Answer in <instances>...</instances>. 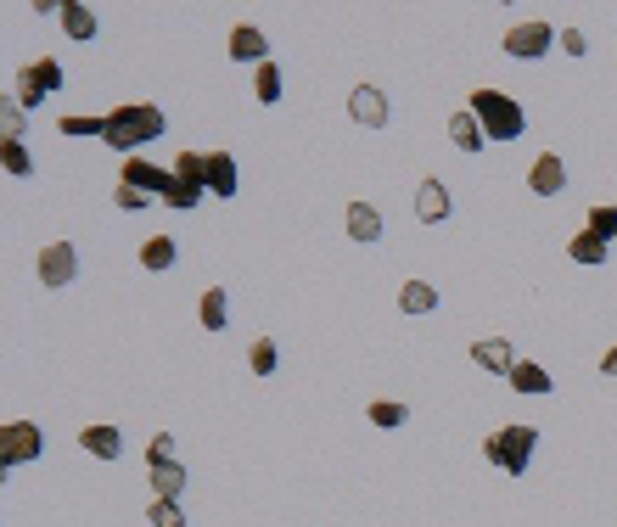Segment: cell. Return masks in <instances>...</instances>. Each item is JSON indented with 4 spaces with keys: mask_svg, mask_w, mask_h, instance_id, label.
Listing matches in <instances>:
<instances>
[{
    "mask_svg": "<svg viewBox=\"0 0 617 527\" xmlns=\"http://www.w3.org/2000/svg\"><path fill=\"white\" fill-rule=\"evenodd\" d=\"M163 129H169L163 107H152V101H130V107H113V113H107V135H101V141L113 146V152L135 157V146L158 141Z\"/></svg>",
    "mask_w": 617,
    "mask_h": 527,
    "instance_id": "1",
    "label": "cell"
},
{
    "mask_svg": "<svg viewBox=\"0 0 617 527\" xmlns=\"http://www.w3.org/2000/svg\"><path fill=\"white\" fill-rule=\"evenodd\" d=\"M533 449H539V427H533V421H511V427H500V432H488L483 438L488 466H500L505 477H522V471L533 466Z\"/></svg>",
    "mask_w": 617,
    "mask_h": 527,
    "instance_id": "2",
    "label": "cell"
},
{
    "mask_svg": "<svg viewBox=\"0 0 617 527\" xmlns=\"http://www.w3.org/2000/svg\"><path fill=\"white\" fill-rule=\"evenodd\" d=\"M466 107L477 113V124H483L488 141H517L522 129H528V113H522L505 90H472V101H466Z\"/></svg>",
    "mask_w": 617,
    "mask_h": 527,
    "instance_id": "3",
    "label": "cell"
},
{
    "mask_svg": "<svg viewBox=\"0 0 617 527\" xmlns=\"http://www.w3.org/2000/svg\"><path fill=\"white\" fill-rule=\"evenodd\" d=\"M146 477H152V494L158 499H180L186 494V466L174 460V438L158 432V438L146 443Z\"/></svg>",
    "mask_w": 617,
    "mask_h": 527,
    "instance_id": "4",
    "label": "cell"
},
{
    "mask_svg": "<svg viewBox=\"0 0 617 527\" xmlns=\"http://www.w3.org/2000/svg\"><path fill=\"white\" fill-rule=\"evenodd\" d=\"M57 90H68L62 62H51V57L23 62V73H17V107H23V113H34V107H40L45 96H57Z\"/></svg>",
    "mask_w": 617,
    "mask_h": 527,
    "instance_id": "5",
    "label": "cell"
},
{
    "mask_svg": "<svg viewBox=\"0 0 617 527\" xmlns=\"http://www.w3.org/2000/svg\"><path fill=\"white\" fill-rule=\"evenodd\" d=\"M34 275H40V286H51V292L79 281V253H73V242H45L40 258H34Z\"/></svg>",
    "mask_w": 617,
    "mask_h": 527,
    "instance_id": "6",
    "label": "cell"
},
{
    "mask_svg": "<svg viewBox=\"0 0 617 527\" xmlns=\"http://www.w3.org/2000/svg\"><path fill=\"white\" fill-rule=\"evenodd\" d=\"M550 45H556V29H550L545 17H522V23H511V29H505V51H511V57H522V62H539Z\"/></svg>",
    "mask_w": 617,
    "mask_h": 527,
    "instance_id": "7",
    "label": "cell"
},
{
    "mask_svg": "<svg viewBox=\"0 0 617 527\" xmlns=\"http://www.w3.org/2000/svg\"><path fill=\"white\" fill-rule=\"evenodd\" d=\"M40 449H45V438L34 421H6L0 427V466H34Z\"/></svg>",
    "mask_w": 617,
    "mask_h": 527,
    "instance_id": "8",
    "label": "cell"
},
{
    "mask_svg": "<svg viewBox=\"0 0 617 527\" xmlns=\"http://www.w3.org/2000/svg\"><path fill=\"white\" fill-rule=\"evenodd\" d=\"M118 186H135L146 197H158L174 186V169H158V163H146V157H124V174H118Z\"/></svg>",
    "mask_w": 617,
    "mask_h": 527,
    "instance_id": "9",
    "label": "cell"
},
{
    "mask_svg": "<svg viewBox=\"0 0 617 527\" xmlns=\"http://www.w3.org/2000/svg\"><path fill=\"white\" fill-rule=\"evenodd\" d=\"M528 191H533V197H561V191H567V163H561V152H539V157H533Z\"/></svg>",
    "mask_w": 617,
    "mask_h": 527,
    "instance_id": "10",
    "label": "cell"
},
{
    "mask_svg": "<svg viewBox=\"0 0 617 527\" xmlns=\"http://www.w3.org/2000/svg\"><path fill=\"white\" fill-rule=\"evenodd\" d=\"M348 113H354V124H365V129H382L393 118V107H388V96L376 85H354V96H348Z\"/></svg>",
    "mask_w": 617,
    "mask_h": 527,
    "instance_id": "11",
    "label": "cell"
},
{
    "mask_svg": "<svg viewBox=\"0 0 617 527\" xmlns=\"http://www.w3.org/2000/svg\"><path fill=\"white\" fill-rule=\"evenodd\" d=\"M225 45H230V62H253V68H264V57H270V40H264L253 23H236Z\"/></svg>",
    "mask_w": 617,
    "mask_h": 527,
    "instance_id": "12",
    "label": "cell"
},
{
    "mask_svg": "<svg viewBox=\"0 0 617 527\" xmlns=\"http://www.w3.org/2000/svg\"><path fill=\"white\" fill-rule=\"evenodd\" d=\"M416 219H421V225H444V219H449L444 180H421V186H416Z\"/></svg>",
    "mask_w": 617,
    "mask_h": 527,
    "instance_id": "13",
    "label": "cell"
},
{
    "mask_svg": "<svg viewBox=\"0 0 617 527\" xmlns=\"http://www.w3.org/2000/svg\"><path fill=\"white\" fill-rule=\"evenodd\" d=\"M79 449H85V455H96V460H118V455H124V432L107 427V421H96V427L79 432Z\"/></svg>",
    "mask_w": 617,
    "mask_h": 527,
    "instance_id": "14",
    "label": "cell"
},
{
    "mask_svg": "<svg viewBox=\"0 0 617 527\" xmlns=\"http://www.w3.org/2000/svg\"><path fill=\"white\" fill-rule=\"evenodd\" d=\"M472 365H483V371H494V376H511L517 354H511L505 337H483V342H472Z\"/></svg>",
    "mask_w": 617,
    "mask_h": 527,
    "instance_id": "15",
    "label": "cell"
},
{
    "mask_svg": "<svg viewBox=\"0 0 617 527\" xmlns=\"http://www.w3.org/2000/svg\"><path fill=\"white\" fill-rule=\"evenodd\" d=\"M242 174H236V157L230 152H208V197H236Z\"/></svg>",
    "mask_w": 617,
    "mask_h": 527,
    "instance_id": "16",
    "label": "cell"
},
{
    "mask_svg": "<svg viewBox=\"0 0 617 527\" xmlns=\"http://www.w3.org/2000/svg\"><path fill=\"white\" fill-rule=\"evenodd\" d=\"M449 141H455V152H483L488 146V135H483V124H477L472 107H460V113L449 118Z\"/></svg>",
    "mask_w": 617,
    "mask_h": 527,
    "instance_id": "17",
    "label": "cell"
},
{
    "mask_svg": "<svg viewBox=\"0 0 617 527\" xmlns=\"http://www.w3.org/2000/svg\"><path fill=\"white\" fill-rule=\"evenodd\" d=\"M197 314H202V331H225L230 326V292L225 286H202Z\"/></svg>",
    "mask_w": 617,
    "mask_h": 527,
    "instance_id": "18",
    "label": "cell"
},
{
    "mask_svg": "<svg viewBox=\"0 0 617 527\" xmlns=\"http://www.w3.org/2000/svg\"><path fill=\"white\" fill-rule=\"evenodd\" d=\"M348 236L354 242H382V214H376L371 202H348Z\"/></svg>",
    "mask_w": 617,
    "mask_h": 527,
    "instance_id": "19",
    "label": "cell"
},
{
    "mask_svg": "<svg viewBox=\"0 0 617 527\" xmlns=\"http://www.w3.org/2000/svg\"><path fill=\"white\" fill-rule=\"evenodd\" d=\"M505 382L517 387V393H533V399H545L550 387V376H545V365H533V359H517V365H511V376H505Z\"/></svg>",
    "mask_w": 617,
    "mask_h": 527,
    "instance_id": "20",
    "label": "cell"
},
{
    "mask_svg": "<svg viewBox=\"0 0 617 527\" xmlns=\"http://www.w3.org/2000/svg\"><path fill=\"white\" fill-rule=\"evenodd\" d=\"M606 247H612V242H601V236L578 230L573 242H567V258H573V264H584V270H595V264H606Z\"/></svg>",
    "mask_w": 617,
    "mask_h": 527,
    "instance_id": "21",
    "label": "cell"
},
{
    "mask_svg": "<svg viewBox=\"0 0 617 527\" xmlns=\"http://www.w3.org/2000/svg\"><path fill=\"white\" fill-rule=\"evenodd\" d=\"M399 309H404V314H432V309H438V286L404 281V286H399Z\"/></svg>",
    "mask_w": 617,
    "mask_h": 527,
    "instance_id": "22",
    "label": "cell"
},
{
    "mask_svg": "<svg viewBox=\"0 0 617 527\" xmlns=\"http://www.w3.org/2000/svg\"><path fill=\"white\" fill-rule=\"evenodd\" d=\"M174 258H180L174 236H146V242H141V264H146V270H174Z\"/></svg>",
    "mask_w": 617,
    "mask_h": 527,
    "instance_id": "23",
    "label": "cell"
},
{
    "mask_svg": "<svg viewBox=\"0 0 617 527\" xmlns=\"http://www.w3.org/2000/svg\"><path fill=\"white\" fill-rule=\"evenodd\" d=\"M365 421H371V427H382V432H393V427H404V421H410V404H399V399H376L371 410H365Z\"/></svg>",
    "mask_w": 617,
    "mask_h": 527,
    "instance_id": "24",
    "label": "cell"
},
{
    "mask_svg": "<svg viewBox=\"0 0 617 527\" xmlns=\"http://www.w3.org/2000/svg\"><path fill=\"white\" fill-rule=\"evenodd\" d=\"M62 29H68L73 40H96V12L79 6V0H68V6H62Z\"/></svg>",
    "mask_w": 617,
    "mask_h": 527,
    "instance_id": "25",
    "label": "cell"
},
{
    "mask_svg": "<svg viewBox=\"0 0 617 527\" xmlns=\"http://www.w3.org/2000/svg\"><path fill=\"white\" fill-rule=\"evenodd\" d=\"M62 135H68V141H101V135H107V118L73 113V118H62Z\"/></svg>",
    "mask_w": 617,
    "mask_h": 527,
    "instance_id": "26",
    "label": "cell"
},
{
    "mask_svg": "<svg viewBox=\"0 0 617 527\" xmlns=\"http://www.w3.org/2000/svg\"><path fill=\"white\" fill-rule=\"evenodd\" d=\"M0 163H6L12 180H29V174H34V157H29V146H23V141H0Z\"/></svg>",
    "mask_w": 617,
    "mask_h": 527,
    "instance_id": "27",
    "label": "cell"
},
{
    "mask_svg": "<svg viewBox=\"0 0 617 527\" xmlns=\"http://www.w3.org/2000/svg\"><path fill=\"white\" fill-rule=\"evenodd\" d=\"M174 180H186V186H202V191H208V152H180V163H174Z\"/></svg>",
    "mask_w": 617,
    "mask_h": 527,
    "instance_id": "28",
    "label": "cell"
},
{
    "mask_svg": "<svg viewBox=\"0 0 617 527\" xmlns=\"http://www.w3.org/2000/svg\"><path fill=\"white\" fill-rule=\"evenodd\" d=\"M253 96H259L264 107H275V101H281V68H275V62L253 68Z\"/></svg>",
    "mask_w": 617,
    "mask_h": 527,
    "instance_id": "29",
    "label": "cell"
},
{
    "mask_svg": "<svg viewBox=\"0 0 617 527\" xmlns=\"http://www.w3.org/2000/svg\"><path fill=\"white\" fill-rule=\"evenodd\" d=\"M146 522H152V527H186V511H180V499H158V494H152Z\"/></svg>",
    "mask_w": 617,
    "mask_h": 527,
    "instance_id": "30",
    "label": "cell"
},
{
    "mask_svg": "<svg viewBox=\"0 0 617 527\" xmlns=\"http://www.w3.org/2000/svg\"><path fill=\"white\" fill-rule=\"evenodd\" d=\"M589 236H601V242H617V202H601V208H589Z\"/></svg>",
    "mask_w": 617,
    "mask_h": 527,
    "instance_id": "31",
    "label": "cell"
},
{
    "mask_svg": "<svg viewBox=\"0 0 617 527\" xmlns=\"http://www.w3.org/2000/svg\"><path fill=\"white\" fill-rule=\"evenodd\" d=\"M202 197H208V191H202V186H186V180H174V186L163 191V202H169L174 214H191V208H197Z\"/></svg>",
    "mask_w": 617,
    "mask_h": 527,
    "instance_id": "32",
    "label": "cell"
},
{
    "mask_svg": "<svg viewBox=\"0 0 617 527\" xmlns=\"http://www.w3.org/2000/svg\"><path fill=\"white\" fill-rule=\"evenodd\" d=\"M247 359H253V376H275V365H281V348H275L270 337H259Z\"/></svg>",
    "mask_w": 617,
    "mask_h": 527,
    "instance_id": "33",
    "label": "cell"
},
{
    "mask_svg": "<svg viewBox=\"0 0 617 527\" xmlns=\"http://www.w3.org/2000/svg\"><path fill=\"white\" fill-rule=\"evenodd\" d=\"M23 107H17V96L12 101H0V129H6V141H23Z\"/></svg>",
    "mask_w": 617,
    "mask_h": 527,
    "instance_id": "34",
    "label": "cell"
},
{
    "mask_svg": "<svg viewBox=\"0 0 617 527\" xmlns=\"http://www.w3.org/2000/svg\"><path fill=\"white\" fill-rule=\"evenodd\" d=\"M113 202L124 208V214H141V208H146L152 197H146V191H135V186H118V191H113Z\"/></svg>",
    "mask_w": 617,
    "mask_h": 527,
    "instance_id": "35",
    "label": "cell"
},
{
    "mask_svg": "<svg viewBox=\"0 0 617 527\" xmlns=\"http://www.w3.org/2000/svg\"><path fill=\"white\" fill-rule=\"evenodd\" d=\"M561 51H567V57H584V51H589V34H584V29H561Z\"/></svg>",
    "mask_w": 617,
    "mask_h": 527,
    "instance_id": "36",
    "label": "cell"
},
{
    "mask_svg": "<svg viewBox=\"0 0 617 527\" xmlns=\"http://www.w3.org/2000/svg\"><path fill=\"white\" fill-rule=\"evenodd\" d=\"M601 376H617V348H606V359H601Z\"/></svg>",
    "mask_w": 617,
    "mask_h": 527,
    "instance_id": "37",
    "label": "cell"
}]
</instances>
